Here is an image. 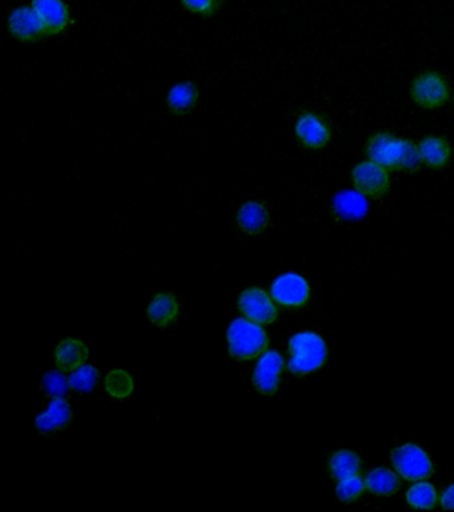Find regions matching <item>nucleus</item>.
I'll use <instances>...</instances> for the list:
<instances>
[{
    "label": "nucleus",
    "instance_id": "obj_24",
    "mask_svg": "<svg viewBox=\"0 0 454 512\" xmlns=\"http://www.w3.org/2000/svg\"><path fill=\"white\" fill-rule=\"evenodd\" d=\"M99 380V372L91 365L80 367L68 378L69 388L79 393H88L92 390Z\"/></svg>",
    "mask_w": 454,
    "mask_h": 512
},
{
    "label": "nucleus",
    "instance_id": "obj_13",
    "mask_svg": "<svg viewBox=\"0 0 454 512\" xmlns=\"http://www.w3.org/2000/svg\"><path fill=\"white\" fill-rule=\"evenodd\" d=\"M31 5L39 15L45 34L58 35L68 27L71 18L63 0H32Z\"/></svg>",
    "mask_w": 454,
    "mask_h": 512
},
{
    "label": "nucleus",
    "instance_id": "obj_9",
    "mask_svg": "<svg viewBox=\"0 0 454 512\" xmlns=\"http://www.w3.org/2000/svg\"><path fill=\"white\" fill-rule=\"evenodd\" d=\"M239 308L242 313L251 321L259 325L272 324L279 316L268 293L260 288H250L240 295Z\"/></svg>",
    "mask_w": 454,
    "mask_h": 512
},
{
    "label": "nucleus",
    "instance_id": "obj_12",
    "mask_svg": "<svg viewBox=\"0 0 454 512\" xmlns=\"http://www.w3.org/2000/svg\"><path fill=\"white\" fill-rule=\"evenodd\" d=\"M418 148L421 164L426 165L429 169H444L452 160V144L442 136H426L418 141Z\"/></svg>",
    "mask_w": 454,
    "mask_h": 512
},
{
    "label": "nucleus",
    "instance_id": "obj_28",
    "mask_svg": "<svg viewBox=\"0 0 454 512\" xmlns=\"http://www.w3.org/2000/svg\"><path fill=\"white\" fill-rule=\"evenodd\" d=\"M453 106H454V96H453Z\"/></svg>",
    "mask_w": 454,
    "mask_h": 512
},
{
    "label": "nucleus",
    "instance_id": "obj_17",
    "mask_svg": "<svg viewBox=\"0 0 454 512\" xmlns=\"http://www.w3.org/2000/svg\"><path fill=\"white\" fill-rule=\"evenodd\" d=\"M197 98H199V91L194 83H179L168 91L165 106L173 114L183 116L195 108Z\"/></svg>",
    "mask_w": 454,
    "mask_h": 512
},
{
    "label": "nucleus",
    "instance_id": "obj_5",
    "mask_svg": "<svg viewBox=\"0 0 454 512\" xmlns=\"http://www.w3.org/2000/svg\"><path fill=\"white\" fill-rule=\"evenodd\" d=\"M392 465L402 479L420 482L434 476V468L426 450L415 444L396 447L391 454Z\"/></svg>",
    "mask_w": 454,
    "mask_h": 512
},
{
    "label": "nucleus",
    "instance_id": "obj_3",
    "mask_svg": "<svg viewBox=\"0 0 454 512\" xmlns=\"http://www.w3.org/2000/svg\"><path fill=\"white\" fill-rule=\"evenodd\" d=\"M229 353L240 361L256 358L268 348V335L266 330L250 319H237L229 325Z\"/></svg>",
    "mask_w": 454,
    "mask_h": 512
},
{
    "label": "nucleus",
    "instance_id": "obj_19",
    "mask_svg": "<svg viewBox=\"0 0 454 512\" xmlns=\"http://www.w3.org/2000/svg\"><path fill=\"white\" fill-rule=\"evenodd\" d=\"M360 470H362V460L356 453L340 450L331 458L330 471L338 481L359 476Z\"/></svg>",
    "mask_w": 454,
    "mask_h": 512
},
{
    "label": "nucleus",
    "instance_id": "obj_21",
    "mask_svg": "<svg viewBox=\"0 0 454 512\" xmlns=\"http://www.w3.org/2000/svg\"><path fill=\"white\" fill-rule=\"evenodd\" d=\"M408 505L416 510H432L437 505L436 487L428 482H418L407 492Z\"/></svg>",
    "mask_w": 454,
    "mask_h": 512
},
{
    "label": "nucleus",
    "instance_id": "obj_2",
    "mask_svg": "<svg viewBox=\"0 0 454 512\" xmlns=\"http://www.w3.org/2000/svg\"><path fill=\"white\" fill-rule=\"evenodd\" d=\"M290 372L307 375L324 366L328 358V346L322 335L314 332H301L290 341Z\"/></svg>",
    "mask_w": 454,
    "mask_h": 512
},
{
    "label": "nucleus",
    "instance_id": "obj_14",
    "mask_svg": "<svg viewBox=\"0 0 454 512\" xmlns=\"http://www.w3.org/2000/svg\"><path fill=\"white\" fill-rule=\"evenodd\" d=\"M236 221L243 232L256 236L268 228L269 213L261 202L248 201L237 210Z\"/></svg>",
    "mask_w": 454,
    "mask_h": 512
},
{
    "label": "nucleus",
    "instance_id": "obj_10",
    "mask_svg": "<svg viewBox=\"0 0 454 512\" xmlns=\"http://www.w3.org/2000/svg\"><path fill=\"white\" fill-rule=\"evenodd\" d=\"M7 27L10 34L20 42H37L47 35L32 5H23L13 10L8 16Z\"/></svg>",
    "mask_w": 454,
    "mask_h": 512
},
{
    "label": "nucleus",
    "instance_id": "obj_15",
    "mask_svg": "<svg viewBox=\"0 0 454 512\" xmlns=\"http://www.w3.org/2000/svg\"><path fill=\"white\" fill-rule=\"evenodd\" d=\"M72 412L68 402L60 397H56L51 401L50 406L44 413L35 421V426L40 433H51L60 430L71 422Z\"/></svg>",
    "mask_w": 454,
    "mask_h": 512
},
{
    "label": "nucleus",
    "instance_id": "obj_4",
    "mask_svg": "<svg viewBox=\"0 0 454 512\" xmlns=\"http://www.w3.org/2000/svg\"><path fill=\"white\" fill-rule=\"evenodd\" d=\"M410 96L416 106L434 111L447 106L450 100V83L440 72H421L410 83Z\"/></svg>",
    "mask_w": 454,
    "mask_h": 512
},
{
    "label": "nucleus",
    "instance_id": "obj_11",
    "mask_svg": "<svg viewBox=\"0 0 454 512\" xmlns=\"http://www.w3.org/2000/svg\"><path fill=\"white\" fill-rule=\"evenodd\" d=\"M284 359L277 351H267L253 373V385L264 396H274L279 390Z\"/></svg>",
    "mask_w": 454,
    "mask_h": 512
},
{
    "label": "nucleus",
    "instance_id": "obj_22",
    "mask_svg": "<svg viewBox=\"0 0 454 512\" xmlns=\"http://www.w3.org/2000/svg\"><path fill=\"white\" fill-rule=\"evenodd\" d=\"M106 390L115 398H125L133 391L132 377L124 370H112L106 378Z\"/></svg>",
    "mask_w": 454,
    "mask_h": 512
},
{
    "label": "nucleus",
    "instance_id": "obj_20",
    "mask_svg": "<svg viewBox=\"0 0 454 512\" xmlns=\"http://www.w3.org/2000/svg\"><path fill=\"white\" fill-rule=\"evenodd\" d=\"M178 313L179 305L175 297L167 293L157 295L148 306L149 319L157 327H167L176 319Z\"/></svg>",
    "mask_w": 454,
    "mask_h": 512
},
{
    "label": "nucleus",
    "instance_id": "obj_18",
    "mask_svg": "<svg viewBox=\"0 0 454 512\" xmlns=\"http://www.w3.org/2000/svg\"><path fill=\"white\" fill-rule=\"evenodd\" d=\"M365 486L370 492L378 497H391L399 492L402 482L399 477L386 468H378L368 474Z\"/></svg>",
    "mask_w": 454,
    "mask_h": 512
},
{
    "label": "nucleus",
    "instance_id": "obj_7",
    "mask_svg": "<svg viewBox=\"0 0 454 512\" xmlns=\"http://www.w3.org/2000/svg\"><path fill=\"white\" fill-rule=\"evenodd\" d=\"M296 138L304 148L320 151L332 141V128L330 122L314 111H304L295 122Z\"/></svg>",
    "mask_w": 454,
    "mask_h": 512
},
{
    "label": "nucleus",
    "instance_id": "obj_25",
    "mask_svg": "<svg viewBox=\"0 0 454 512\" xmlns=\"http://www.w3.org/2000/svg\"><path fill=\"white\" fill-rule=\"evenodd\" d=\"M181 4L195 15L212 16L219 10L220 0H181Z\"/></svg>",
    "mask_w": 454,
    "mask_h": 512
},
{
    "label": "nucleus",
    "instance_id": "obj_23",
    "mask_svg": "<svg viewBox=\"0 0 454 512\" xmlns=\"http://www.w3.org/2000/svg\"><path fill=\"white\" fill-rule=\"evenodd\" d=\"M365 482L359 476L351 477V478L339 481L338 487H336V495L343 503L356 502L362 494H364Z\"/></svg>",
    "mask_w": 454,
    "mask_h": 512
},
{
    "label": "nucleus",
    "instance_id": "obj_6",
    "mask_svg": "<svg viewBox=\"0 0 454 512\" xmlns=\"http://www.w3.org/2000/svg\"><path fill=\"white\" fill-rule=\"evenodd\" d=\"M351 180L357 193L368 199H383L391 191V172L370 160L354 165Z\"/></svg>",
    "mask_w": 454,
    "mask_h": 512
},
{
    "label": "nucleus",
    "instance_id": "obj_8",
    "mask_svg": "<svg viewBox=\"0 0 454 512\" xmlns=\"http://www.w3.org/2000/svg\"><path fill=\"white\" fill-rule=\"evenodd\" d=\"M272 298L279 305L300 308L306 305L311 295L308 281L298 273H285L277 277L271 287Z\"/></svg>",
    "mask_w": 454,
    "mask_h": 512
},
{
    "label": "nucleus",
    "instance_id": "obj_26",
    "mask_svg": "<svg viewBox=\"0 0 454 512\" xmlns=\"http://www.w3.org/2000/svg\"><path fill=\"white\" fill-rule=\"evenodd\" d=\"M43 385L50 396L60 397L66 393L69 383H67L66 378L61 377L58 373H48L44 377Z\"/></svg>",
    "mask_w": 454,
    "mask_h": 512
},
{
    "label": "nucleus",
    "instance_id": "obj_1",
    "mask_svg": "<svg viewBox=\"0 0 454 512\" xmlns=\"http://www.w3.org/2000/svg\"><path fill=\"white\" fill-rule=\"evenodd\" d=\"M364 154L367 160L386 168L389 172L402 170L412 173L423 165L418 144L388 130L370 136L365 143Z\"/></svg>",
    "mask_w": 454,
    "mask_h": 512
},
{
    "label": "nucleus",
    "instance_id": "obj_27",
    "mask_svg": "<svg viewBox=\"0 0 454 512\" xmlns=\"http://www.w3.org/2000/svg\"><path fill=\"white\" fill-rule=\"evenodd\" d=\"M440 505L444 510H454V484L445 489L440 500Z\"/></svg>",
    "mask_w": 454,
    "mask_h": 512
},
{
    "label": "nucleus",
    "instance_id": "obj_16",
    "mask_svg": "<svg viewBox=\"0 0 454 512\" xmlns=\"http://www.w3.org/2000/svg\"><path fill=\"white\" fill-rule=\"evenodd\" d=\"M88 358V349L82 341L67 338L59 343L55 351L56 366L60 372H74Z\"/></svg>",
    "mask_w": 454,
    "mask_h": 512
}]
</instances>
